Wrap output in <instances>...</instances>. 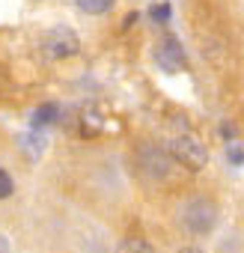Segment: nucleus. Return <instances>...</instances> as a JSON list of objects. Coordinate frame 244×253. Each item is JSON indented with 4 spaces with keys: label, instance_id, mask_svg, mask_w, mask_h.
<instances>
[{
    "label": "nucleus",
    "instance_id": "nucleus-1",
    "mask_svg": "<svg viewBox=\"0 0 244 253\" xmlns=\"http://www.w3.org/2000/svg\"><path fill=\"white\" fill-rule=\"evenodd\" d=\"M167 152L173 161H179L188 170H203L208 164V149L200 143V137L188 128L185 119H173V128L167 134Z\"/></svg>",
    "mask_w": 244,
    "mask_h": 253
},
{
    "label": "nucleus",
    "instance_id": "nucleus-2",
    "mask_svg": "<svg viewBox=\"0 0 244 253\" xmlns=\"http://www.w3.org/2000/svg\"><path fill=\"white\" fill-rule=\"evenodd\" d=\"M217 220H220L217 203L205 194H194L179 206V226L188 235H208V232H214Z\"/></svg>",
    "mask_w": 244,
    "mask_h": 253
},
{
    "label": "nucleus",
    "instance_id": "nucleus-3",
    "mask_svg": "<svg viewBox=\"0 0 244 253\" xmlns=\"http://www.w3.org/2000/svg\"><path fill=\"white\" fill-rule=\"evenodd\" d=\"M137 170H140V176L149 179V182H164V179H170V173H173V158H170V152H167L164 146H158V143H143V146L137 149Z\"/></svg>",
    "mask_w": 244,
    "mask_h": 253
},
{
    "label": "nucleus",
    "instance_id": "nucleus-4",
    "mask_svg": "<svg viewBox=\"0 0 244 253\" xmlns=\"http://www.w3.org/2000/svg\"><path fill=\"white\" fill-rule=\"evenodd\" d=\"M42 45H45L48 57H54V60H66V57H75V54L81 51V36H78L72 27L60 24V27L48 30V36H45Z\"/></svg>",
    "mask_w": 244,
    "mask_h": 253
},
{
    "label": "nucleus",
    "instance_id": "nucleus-5",
    "mask_svg": "<svg viewBox=\"0 0 244 253\" xmlns=\"http://www.w3.org/2000/svg\"><path fill=\"white\" fill-rule=\"evenodd\" d=\"M155 63L164 69V72H182L185 69V51L179 45L176 36H164L158 45H155Z\"/></svg>",
    "mask_w": 244,
    "mask_h": 253
},
{
    "label": "nucleus",
    "instance_id": "nucleus-6",
    "mask_svg": "<svg viewBox=\"0 0 244 253\" xmlns=\"http://www.w3.org/2000/svg\"><path fill=\"white\" fill-rule=\"evenodd\" d=\"M54 122H60V104H54V101L39 104L33 113V128H45V125H54Z\"/></svg>",
    "mask_w": 244,
    "mask_h": 253
},
{
    "label": "nucleus",
    "instance_id": "nucleus-7",
    "mask_svg": "<svg viewBox=\"0 0 244 253\" xmlns=\"http://www.w3.org/2000/svg\"><path fill=\"white\" fill-rule=\"evenodd\" d=\"M116 253H155V247H152L146 238H140V235H128V238L119 241Z\"/></svg>",
    "mask_w": 244,
    "mask_h": 253
},
{
    "label": "nucleus",
    "instance_id": "nucleus-8",
    "mask_svg": "<svg viewBox=\"0 0 244 253\" xmlns=\"http://www.w3.org/2000/svg\"><path fill=\"white\" fill-rule=\"evenodd\" d=\"M75 3H78V9L86 12V15H104V12L113 9L116 0H75Z\"/></svg>",
    "mask_w": 244,
    "mask_h": 253
},
{
    "label": "nucleus",
    "instance_id": "nucleus-9",
    "mask_svg": "<svg viewBox=\"0 0 244 253\" xmlns=\"http://www.w3.org/2000/svg\"><path fill=\"white\" fill-rule=\"evenodd\" d=\"M12 194H15V182L3 167H0V200H9Z\"/></svg>",
    "mask_w": 244,
    "mask_h": 253
},
{
    "label": "nucleus",
    "instance_id": "nucleus-10",
    "mask_svg": "<svg viewBox=\"0 0 244 253\" xmlns=\"http://www.w3.org/2000/svg\"><path fill=\"white\" fill-rule=\"evenodd\" d=\"M152 18L164 24V21L170 18V3H158V6H152Z\"/></svg>",
    "mask_w": 244,
    "mask_h": 253
},
{
    "label": "nucleus",
    "instance_id": "nucleus-11",
    "mask_svg": "<svg viewBox=\"0 0 244 253\" xmlns=\"http://www.w3.org/2000/svg\"><path fill=\"white\" fill-rule=\"evenodd\" d=\"M229 158H232V164H244V149L229 146Z\"/></svg>",
    "mask_w": 244,
    "mask_h": 253
},
{
    "label": "nucleus",
    "instance_id": "nucleus-12",
    "mask_svg": "<svg viewBox=\"0 0 244 253\" xmlns=\"http://www.w3.org/2000/svg\"><path fill=\"white\" fill-rule=\"evenodd\" d=\"M179 253H203L200 247H185V250H179Z\"/></svg>",
    "mask_w": 244,
    "mask_h": 253
}]
</instances>
